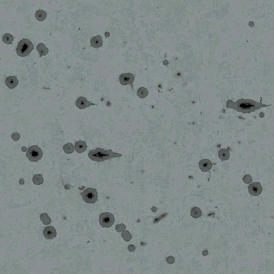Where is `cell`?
Here are the masks:
<instances>
[{"mask_svg": "<svg viewBox=\"0 0 274 274\" xmlns=\"http://www.w3.org/2000/svg\"><path fill=\"white\" fill-rule=\"evenodd\" d=\"M270 106L271 104L266 105L262 104L261 102H257L253 100L240 99L236 102H233L231 100H228L226 107L242 113H249L261 108L267 107Z\"/></svg>", "mask_w": 274, "mask_h": 274, "instance_id": "1", "label": "cell"}, {"mask_svg": "<svg viewBox=\"0 0 274 274\" xmlns=\"http://www.w3.org/2000/svg\"><path fill=\"white\" fill-rule=\"evenodd\" d=\"M122 156V154L114 153L112 150H104L101 148H97L95 150H92L89 153V158L97 162H101L105 160Z\"/></svg>", "mask_w": 274, "mask_h": 274, "instance_id": "2", "label": "cell"}, {"mask_svg": "<svg viewBox=\"0 0 274 274\" xmlns=\"http://www.w3.org/2000/svg\"><path fill=\"white\" fill-rule=\"evenodd\" d=\"M34 49V46L32 42L27 39H23L19 42L16 52L19 56L25 57L27 56Z\"/></svg>", "mask_w": 274, "mask_h": 274, "instance_id": "3", "label": "cell"}, {"mask_svg": "<svg viewBox=\"0 0 274 274\" xmlns=\"http://www.w3.org/2000/svg\"><path fill=\"white\" fill-rule=\"evenodd\" d=\"M43 153L38 146L33 145L30 147L26 152V157L31 162H37L42 157Z\"/></svg>", "mask_w": 274, "mask_h": 274, "instance_id": "4", "label": "cell"}, {"mask_svg": "<svg viewBox=\"0 0 274 274\" xmlns=\"http://www.w3.org/2000/svg\"><path fill=\"white\" fill-rule=\"evenodd\" d=\"M83 199L88 204H94L98 198V193L95 188H87L82 193Z\"/></svg>", "mask_w": 274, "mask_h": 274, "instance_id": "5", "label": "cell"}, {"mask_svg": "<svg viewBox=\"0 0 274 274\" xmlns=\"http://www.w3.org/2000/svg\"><path fill=\"white\" fill-rule=\"evenodd\" d=\"M99 222L103 228H108L113 226L115 222V218L111 213L105 212L100 215Z\"/></svg>", "mask_w": 274, "mask_h": 274, "instance_id": "6", "label": "cell"}, {"mask_svg": "<svg viewBox=\"0 0 274 274\" xmlns=\"http://www.w3.org/2000/svg\"><path fill=\"white\" fill-rule=\"evenodd\" d=\"M248 189L249 194L253 196H258L262 192V187L259 182H254L249 184Z\"/></svg>", "mask_w": 274, "mask_h": 274, "instance_id": "7", "label": "cell"}, {"mask_svg": "<svg viewBox=\"0 0 274 274\" xmlns=\"http://www.w3.org/2000/svg\"><path fill=\"white\" fill-rule=\"evenodd\" d=\"M120 84L123 86L130 85L134 83V76L131 73H125L120 75L119 78Z\"/></svg>", "mask_w": 274, "mask_h": 274, "instance_id": "8", "label": "cell"}, {"mask_svg": "<svg viewBox=\"0 0 274 274\" xmlns=\"http://www.w3.org/2000/svg\"><path fill=\"white\" fill-rule=\"evenodd\" d=\"M92 105L97 106L95 103H93L92 102H90L86 99L85 97H83V96H80L79 98H78L76 102V106L79 109H85V108H86Z\"/></svg>", "mask_w": 274, "mask_h": 274, "instance_id": "9", "label": "cell"}, {"mask_svg": "<svg viewBox=\"0 0 274 274\" xmlns=\"http://www.w3.org/2000/svg\"><path fill=\"white\" fill-rule=\"evenodd\" d=\"M43 233L45 237L49 240L52 239V238L56 237L57 235L56 229H55L54 227L52 226L46 227L43 230Z\"/></svg>", "mask_w": 274, "mask_h": 274, "instance_id": "10", "label": "cell"}, {"mask_svg": "<svg viewBox=\"0 0 274 274\" xmlns=\"http://www.w3.org/2000/svg\"><path fill=\"white\" fill-rule=\"evenodd\" d=\"M213 167L210 160L208 159H203L199 162V168L202 172H207L211 170Z\"/></svg>", "mask_w": 274, "mask_h": 274, "instance_id": "11", "label": "cell"}, {"mask_svg": "<svg viewBox=\"0 0 274 274\" xmlns=\"http://www.w3.org/2000/svg\"><path fill=\"white\" fill-rule=\"evenodd\" d=\"M18 83L19 82L17 77L14 76H11L7 77V79L5 80V84L7 87H9L10 89L15 88L16 86L18 85Z\"/></svg>", "mask_w": 274, "mask_h": 274, "instance_id": "12", "label": "cell"}, {"mask_svg": "<svg viewBox=\"0 0 274 274\" xmlns=\"http://www.w3.org/2000/svg\"><path fill=\"white\" fill-rule=\"evenodd\" d=\"M87 146L86 143L83 141H78L75 144V150L79 154L84 153L87 150Z\"/></svg>", "mask_w": 274, "mask_h": 274, "instance_id": "13", "label": "cell"}, {"mask_svg": "<svg viewBox=\"0 0 274 274\" xmlns=\"http://www.w3.org/2000/svg\"><path fill=\"white\" fill-rule=\"evenodd\" d=\"M91 45L93 47L95 48L101 47L103 45V41L101 36H97L91 39Z\"/></svg>", "mask_w": 274, "mask_h": 274, "instance_id": "14", "label": "cell"}, {"mask_svg": "<svg viewBox=\"0 0 274 274\" xmlns=\"http://www.w3.org/2000/svg\"><path fill=\"white\" fill-rule=\"evenodd\" d=\"M36 50L39 53L40 57L46 56L49 52L48 48L47 47H46V46L45 45V44H43L42 43H39V45H37V46H36Z\"/></svg>", "mask_w": 274, "mask_h": 274, "instance_id": "15", "label": "cell"}, {"mask_svg": "<svg viewBox=\"0 0 274 274\" xmlns=\"http://www.w3.org/2000/svg\"><path fill=\"white\" fill-rule=\"evenodd\" d=\"M218 157L222 160H228L230 157V152L229 150L225 148H222L220 150L218 153Z\"/></svg>", "mask_w": 274, "mask_h": 274, "instance_id": "16", "label": "cell"}, {"mask_svg": "<svg viewBox=\"0 0 274 274\" xmlns=\"http://www.w3.org/2000/svg\"><path fill=\"white\" fill-rule=\"evenodd\" d=\"M35 17L36 19L39 22H42L45 20L47 17V13L42 10H39L36 13Z\"/></svg>", "mask_w": 274, "mask_h": 274, "instance_id": "17", "label": "cell"}, {"mask_svg": "<svg viewBox=\"0 0 274 274\" xmlns=\"http://www.w3.org/2000/svg\"><path fill=\"white\" fill-rule=\"evenodd\" d=\"M201 210L199 207H195L192 209L191 211V215L194 218H198L201 216Z\"/></svg>", "mask_w": 274, "mask_h": 274, "instance_id": "18", "label": "cell"}, {"mask_svg": "<svg viewBox=\"0 0 274 274\" xmlns=\"http://www.w3.org/2000/svg\"><path fill=\"white\" fill-rule=\"evenodd\" d=\"M148 95V91L144 87H141L137 91V95L141 99H144Z\"/></svg>", "mask_w": 274, "mask_h": 274, "instance_id": "19", "label": "cell"}, {"mask_svg": "<svg viewBox=\"0 0 274 274\" xmlns=\"http://www.w3.org/2000/svg\"><path fill=\"white\" fill-rule=\"evenodd\" d=\"M14 37L10 33H6L5 34L2 38V41L4 43L10 45L12 44V42L14 41Z\"/></svg>", "mask_w": 274, "mask_h": 274, "instance_id": "20", "label": "cell"}, {"mask_svg": "<svg viewBox=\"0 0 274 274\" xmlns=\"http://www.w3.org/2000/svg\"><path fill=\"white\" fill-rule=\"evenodd\" d=\"M33 182L36 185H39L43 183V178L42 176L40 174H35L33 177Z\"/></svg>", "mask_w": 274, "mask_h": 274, "instance_id": "21", "label": "cell"}, {"mask_svg": "<svg viewBox=\"0 0 274 274\" xmlns=\"http://www.w3.org/2000/svg\"><path fill=\"white\" fill-rule=\"evenodd\" d=\"M63 150L66 154H71L74 152L75 147L71 143H68L64 146Z\"/></svg>", "mask_w": 274, "mask_h": 274, "instance_id": "22", "label": "cell"}, {"mask_svg": "<svg viewBox=\"0 0 274 274\" xmlns=\"http://www.w3.org/2000/svg\"><path fill=\"white\" fill-rule=\"evenodd\" d=\"M42 222L45 225H49L51 223V218L47 213H43L40 216Z\"/></svg>", "mask_w": 274, "mask_h": 274, "instance_id": "23", "label": "cell"}, {"mask_svg": "<svg viewBox=\"0 0 274 274\" xmlns=\"http://www.w3.org/2000/svg\"><path fill=\"white\" fill-rule=\"evenodd\" d=\"M121 236L123 239L126 242H129L132 239V236L129 231L127 230H124L121 234Z\"/></svg>", "mask_w": 274, "mask_h": 274, "instance_id": "24", "label": "cell"}, {"mask_svg": "<svg viewBox=\"0 0 274 274\" xmlns=\"http://www.w3.org/2000/svg\"><path fill=\"white\" fill-rule=\"evenodd\" d=\"M242 180L245 184H250L251 183L253 179H252V177L251 175L246 174V175H245L244 177H243Z\"/></svg>", "mask_w": 274, "mask_h": 274, "instance_id": "25", "label": "cell"}, {"mask_svg": "<svg viewBox=\"0 0 274 274\" xmlns=\"http://www.w3.org/2000/svg\"><path fill=\"white\" fill-rule=\"evenodd\" d=\"M116 230L117 232H120V231H123L126 229V226L124 224H118L116 226Z\"/></svg>", "mask_w": 274, "mask_h": 274, "instance_id": "26", "label": "cell"}, {"mask_svg": "<svg viewBox=\"0 0 274 274\" xmlns=\"http://www.w3.org/2000/svg\"><path fill=\"white\" fill-rule=\"evenodd\" d=\"M12 138L13 140L15 141H17L21 138V136L18 133H14L12 134Z\"/></svg>", "mask_w": 274, "mask_h": 274, "instance_id": "27", "label": "cell"}, {"mask_svg": "<svg viewBox=\"0 0 274 274\" xmlns=\"http://www.w3.org/2000/svg\"><path fill=\"white\" fill-rule=\"evenodd\" d=\"M174 256H169L166 259V261L169 263V264H173L174 262Z\"/></svg>", "mask_w": 274, "mask_h": 274, "instance_id": "28", "label": "cell"}, {"mask_svg": "<svg viewBox=\"0 0 274 274\" xmlns=\"http://www.w3.org/2000/svg\"><path fill=\"white\" fill-rule=\"evenodd\" d=\"M127 249L129 250V251L130 252H134L136 249V247H135V246L134 245H129L128 246V249Z\"/></svg>", "mask_w": 274, "mask_h": 274, "instance_id": "29", "label": "cell"}, {"mask_svg": "<svg viewBox=\"0 0 274 274\" xmlns=\"http://www.w3.org/2000/svg\"><path fill=\"white\" fill-rule=\"evenodd\" d=\"M208 251L207 250H206V251H204L202 252V255H203V256H206L207 255H208Z\"/></svg>", "mask_w": 274, "mask_h": 274, "instance_id": "30", "label": "cell"}]
</instances>
